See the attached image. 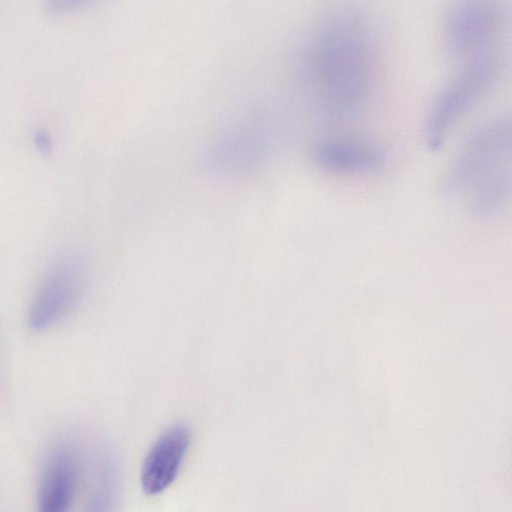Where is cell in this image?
Instances as JSON below:
<instances>
[{"instance_id":"cell-1","label":"cell","mask_w":512,"mask_h":512,"mask_svg":"<svg viewBox=\"0 0 512 512\" xmlns=\"http://www.w3.org/2000/svg\"><path fill=\"white\" fill-rule=\"evenodd\" d=\"M376 64L368 22L356 11L340 10L313 29L301 50L298 68L323 112L332 119L347 120L365 107Z\"/></svg>"},{"instance_id":"cell-2","label":"cell","mask_w":512,"mask_h":512,"mask_svg":"<svg viewBox=\"0 0 512 512\" xmlns=\"http://www.w3.org/2000/svg\"><path fill=\"white\" fill-rule=\"evenodd\" d=\"M511 141L508 119L485 123L466 140L443 177V191L465 196L478 221L497 218L509 202Z\"/></svg>"},{"instance_id":"cell-3","label":"cell","mask_w":512,"mask_h":512,"mask_svg":"<svg viewBox=\"0 0 512 512\" xmlns=\"http://www.w3.org/2000/svg\"><path fill=\"white\" fill-rule=\"evenodd\" d=\"M497 47L464 60L440 88L428 110L424 135L429 150L441 149L455 124L494 85L503 68Z\"/></svg>"},{"instance_id":"cell-4","label":"cell","mask_w":512,"mask_h":512,"mask_svg":"<svg viewBox=\"0 0 512 512\" xmlns=\"http://www.w3.org/2000/svg\"><path fill=\"white\" fill-rule=\"evenodd\" d=\"M507 17L506 0H453L442 21L444 48L464 60L494 49Z\"/></svg>"},{"instance_id":"cell-5","label":"cell","mask_w":512,"mask_h":512,"mask_svg":"<svg viewBox=\"0 0 512 512\" xmlns=\"http://www.w3.org/2000/svg\"><path fill=\"white\" fill-rule=\"evenodd\" d=\"M84 283L81 265L73 258L56 261L38 284L27 322L33 330H44L62 320L78 303Z\"/></svg>"},{"instance_id":"cell-6","label":"cell","mask_w":512,"mask_h":512,"mask_svg":"<svg viewBox=\"0 0 512 512\" xmlns=\"http://www.w3.org/2000/svg\"><path fill=\"white\" fill-rule=\"evenodd\" d=\"M78 457L68 443L57 444L45 458L37 488V504L43 512L67 511L79 488Z\"/></svg>"},{"instance_id":"cell-7","label":"cell","mask_w":512,"mask_h":512,"mask_svg":"<svg viewBox=\"0 0 512 512\" xmlns=\"http://www.w3.org/2000/svg\"><path fill=\"white\" fill-rule=\"evenodd\" d=\"M191 442V432L184 424L168 428L156 440L141 470V486L147 495H157L176 479Z\"/></svg>"},{"instance_id":"cell-8","label":"cell","mask_w":512,"mask_h":512,"mask_svg":"<svg viewBox=\"0 0 512 512\" xmlns=\"http://www.w3.org/2000/svg\"><path fill=\"white\" fill-rule=\"evenodd\" d=\"M314 159L323 169L346 174H362L379 170L385 163L384 153L374 145L329 139L314 148Z\"/></svg>"},{"instance_id":"cell-9","label":"cell","mask_w":512,"mask_h":512,"mask_svg":"<svg viewBox=\"0 0 512 512\" xmlns=\"http://www.w3.org/2000/svg\"><path fill=\"white\" fill-rule=\"evenodd\" d=\"M92 0H43L46 10L54 15H66L85 6Z\"/></svg>"},{"instance_id":"cell-10","label":"cell","mask_w":512,"mask_h":512,"mask_svg":"<svg viewBox=\"0 0 512 512\" xmlns=\"http://www.w3.org/2000/svg\"><path fill=\"white\" fill-rule=\"evenodd\" d=\"M35 142L41 150L48 151L51 148V141L46 133H38Z\"/></svg>"}]
</instances>
